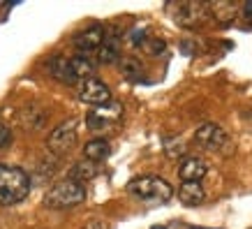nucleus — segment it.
I'll return each mask as SVG.
<instances>
[{"label": "nucleus", "mask_w": 252, "mask_h": 229, "mask_svg": "<svg viewBox=\"0 0 252 229\" xmlns=\"http://www.w3.org/2000/svg\"><path fill=\"white\" fill-rule=\"evenodd\" d=\"M49 72H51L54 79H58L63 84H81L86 79H93L95 65H93L88 56H72V58L54 56L49 61Z\"/></svg>", "instance_id": "nucleus-1"}, {"label": "nucleus", "mask_w": 252, "mask_h": 229, "mask_svg": "<svg viewBox=\"0 0 252 229\" xmlns=\"http://www.w3.org/2000/svg\"><path fill=\"white\" fill-rule=\"evenodd\" d=\"M31 192V178L21 167L0 164V204L12 206L28 197Z\"/></svg>", "instance_id": "nucleus-2"}, {"label": "nucleus", "mask_w": 252, "mask_h": 229, "mask_svg": "<svg viewBox=\"0 0 252 229\" xmlns=\"http://www.w3.org/2000/svg\"><path fill=\"white\" fill-rule=\"evenodd\" d=\"M127 192L146 204H164L174 197V188L160 176H139L127 183Z\"/></svg>", "instance_id": "nucleus-3"}, {"label": "nucleus", "mask_w": 252, "mask_h": 229, "mask_svg": "<svg viewBox=\"0 0 252 229\" xmlns=\"http://www.w3.org/2000/svg\"><path fill=\"white\" fill-rule=\"evenodd\" d=\"M86 199V188L77 181H61V183L51 185V190L44 195V204L49 208H74L79 204H84Z\"/></svg>", "instance_id": "nucleus-4"}, {"label": "nucleus", "mask_w": 252, "mask_h": 229, "mask_svg": "<svg viewBox=\"0 0 252 229\" xmlns=\"http://www.w3.org/2000/svg\"><path fill=\"white\" fill-rule=\"evenodd\" d=\"M169 14L174 19L176 26L181 28H197L211 16V7L204 5V2H197V0H188V2H174L169 5Z\"/></svg>", "instance_id": "nucleus-5"}, {"label": "nucleus", "mask_w": 252, "mask_h": 229, "mask_svg": "<svg viewBox=\"0 0 252 229\" xmlns=\"http://www.w3.org/2000/svg\"><path fill=\"white\" fill-rule=\"evenodd\" d=\"M77 130H79L77 118H69V121L61 123V125L49 134V139H46L49 151L54 153V155H65V153H69L77 146V137H79Z\"/></svg>", "instance_id": "nucleus-6"}, {"label": "nucleus", "mask_w": 252, "mask_h": 229, "mask_svg": "<svg viewBox=\"0 0 252 229\" xmlns=\"http://www.w3.org/2000/svg\"><path fill=\"white\" fill-rule=\"evenodd\" d=\"M123 118V104L121 102H107L102 107H95L91 114L86 116V123L93 132H107L114 130L118 121Z\"/></svg>", "instance_id": "nucleus-7"}, {"label": "nucleus", "mask_w": 252, "mask_h": 229, "mask_svg": "<svg viewBox=\"0 0 252 229\" xmlns=\"http://www.w3.org/2000/svg\"><path fill=\"white\" fill-rule=\"evenodd\" d=\"M194 144L204 151H211V153H224V148H229L231 141H229V134L222 130L220 125L215 123H206L201 125L197 132H194Z\"/></svg>", "instance_id": "nucleus-8"}, {"label": "nucleus", "mask_w": 252, "mask_h": 229, "mask_svg": "<svg viewBox=\"0 0 252 229\" xmlns=\"http://www.w3.org/2000/svg\"><path fill=\"white\" fill-rule=\"evenodd\" d=\"M79 99L86 102V104H93V107H102V104H107L111 102V91H109V86L104 81H99V79H86L79 84Z\"/></svg>", "instance_id": "nucleus-9"}, {"label": "nucleus", "mask_w": 252, "mask_h": 229, "mask_svg": "<svg viewBox=\"0 0 252 229\" xmlns=\"http://www.w3.org/2000/svg\"><path fill=\"white\" fill-rule=\"evenodd\" d=\"M206 174H208L206 162L201 160V158H194V155L185 158L181 162V167H178V176H181L183 183H199Z\"/></svg>", "instance_id": "nucleus-10"}, {"label": "nucleus", "mask_w": 252, "mask_h": 229, "mask_svg": "<svg viewBox=\"0 0 252 229\" xmlns=\"http://www.w3.org/2000/svg\"><path fill=\"white\" fill-rule=\"evenodd\" d=\"M104 28L102 26H91V28H86L84 33H79L77 37H74V46H77L79 51H84V54H91V51H97L99 44H102V39H104Z\"/></svg>", "instance_id": "nucleus-11"}, {"label": "nucleus", "mask_w": 252, "mask_h": 229, "mask_svg": "<svg viewBox=\"0 0 252 229\" xmlns=\"http://www.w3.org/2000/svg\"><path fill=\"white\" fill-rule=\"evenodd\" d=\"M118 58H121V39L116 35H104V39H102V44L97 49V61L102 65H111Z\"/></svg>", "instance_id": "nucleus-12"}, {"label": "nucleus", "mask_w": 252, "mask_h": 229, "mask_svg": "<svg viewBox=\"0 0 252 229\" xmlns=\"http://www.w3.org/2000/svg\"><path fill=\"white\" fill-rule=\"evenodd\" d=\"M109 153H111V146H109L107 139H91L88 144L84 146V158L88 162H102L109 158Z\"/></svg>", "instance_id": "nucleus-13"}, {"label": "nucleus", "mask_w": 252, "mask_h": 229, "mask_svg": "<svg viewBox=\"0 0 252 229\" xmlns=\"http://www.w3.org/2000/svg\"><path fill=\"white\" fill-rule=\"evenodd\" d=\"M206 197V192L201 188V183H181L178 188V199L185 206H199Z\"/></svg>", "instance_id": "nucleus-14"}, {"label": "nucleus", "mask_w": 252, "mask_h": 229, "mask_svg": "<svg viewBox=\"0 0 252 229\" xmlns=\"http://www.w3.org/2000/svg\"><path fill=\"white\" fill-rule=\"evenodd\" d=\"M97 176V164L95 162H88V160H84V162H77L74 167L69 169V181H77V183H81L84 185L86 181H91V178H95Z\"/></svg>", "instance_id": "nucleus-15"}, {"label": "nucleus", "mask_w": 252, "mask_h": 229, "mask_svg": "<svg viewBox=\"0 0 252 229\" xmlns=\"http://www.w3.org/2000/svg\"><path fill=\"white\" fill-rule=\"evenodd\" d=\"M121 67H123V74L127 76V79H134V76H139L141 72H144V67H141V63H139V58H132V56H127V58H123Z\"/></svg>", "instance_id": "nucleus-16"}, {"label": "nucleus", "mask_w": 252, "mask_h": 229, "mask_svg": "<svg viewBox=\"0 0 252 229\" xmlns=\"http://www.w3.org/2000/svg\"><path fill=\"white\" fill-rule=\"evenodd\" d=\"M185 151H188V148H185L183 139H167V141H164V153H167V158H181Z\"/></svg>", "instance_id": "nucleus-17"}, {"label": "nucleus", "mask_w": 252, "mask_h": 229, "mask_svg": "<svg viewBox=\"0 0 252 229\" xmlns=\"http://www.w3.org/2000/svg\"><path fill=\"white\" fill-rule=\"evenodd\" d=\"M141 49H144L146 54H151V56H158L160 51H164V42L158 37H144V42H141Z\"/></svg>", "instance_id": "nucleus-18"}, {"label": "nucleus", "mask_w": 252, "mask_h": 229, "mask_svg": "<svg viewBox=\"0 0 252 229\" xmlns=\"http://www.w3.org/2000/svg\"><path fill=\"white\" fill-rule=\"evenodd\" d=\"M9 141H12V130H9L5 123H0V151L5 146H9Z\"/></svg>", "instance_id": "nucleus-19"}, {"label": "nucleus", "mask_w": 252, "mask_h": 229, "mask_svg": "<svg viewBox=\"0 0 252 229\" xmlns=\"http://www.w3.org/2000/svg\"><path fill=\"white\" fill-rule=\"evenodd\" d=\"M84 229H107V225H104V222H102V220H91V222H88V225H86Z\"/></svg>", "instance_id": "nucleus-20"}, {"label": "nucleus", "mask_w": 252, "mask_h": 229, "mask_svg": "<svg viewBox=\"0 0 252 229\" xmlns=\"http://www.w3.org/2000/svg\"><path fill=\"white\" fill-rule=\"evenodd\" d=\"M245 16H248V21L252 23V2H248V5H245Z\"/></svg>", "instance_id": "nucleus-21"}, {"label": "nucleus", "mask_w": 252, "mask_h": 229, "mask_svg": "<svg viewBox=\"0 0 252 229\" xmlns=\"http://www.w3.org/2000/svg\"><path fill=\"white\" fill-rule=\"evenodd\" d=\"M153 229H164V227H153Z\"/></svg>", "instance_id": "nucleus-22"}]
</instances>
